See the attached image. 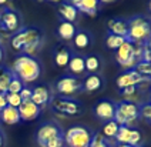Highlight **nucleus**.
Segmentation results:
<instances>
[{"label": "nucleus", "instance_id": "3", "mask_svg": "<svg viewBox=\"0 0 151 147\" xmlns=\"http://www.w3.org/2000/svg\"><path fill=\"white\" fill-rule=\"evenodd\" d=\"M50 109L56 114L60 116H80L83 113V104L80 100H76L73 97H66V96H51L50 99Z\"/></svg>", "mask_w": 151, "mask_h": 147}, {"label": "nucleus", "instance_id": "25", "mask_svg": "<svg viewBox=\"0 0 151 147\" xmlns=\"http://www.w3.org/2000/svg\"><path fill=\"white\" fill-rule=\"evenodd\" d=\"M13 71L7 66H0V94H6L9 89V83L13 77Z\"/></svg>", "mask_w": 151, "mask_h": 147}, {"label": "nucleus", "instance_id": "27", "mask_svg": "<svg viewBox=\"0 0 151 147\" xmlns=\"http://www.w3.org/2000/svg\"><path fill=\"white\" fill-rule=\"evenodd\" d=\"M118 126L117 123L114 120H110V121H106L104 123V126H103V136L106 138H109V140H111V138H116V134H117L118 131Z\"/></svg>", "mask_w": 151, "mask_h": 147}, {"label": "nucleus", "instance_id": "43", "mask_svg": "<svg viewBox=\"0 0 151 147\" xmlns=\"http://www.w3.org/2000/svg\"><path fill=\"white\" fill-rule=\"evenodd\" d=\"M7 1H9V0H0V6H4Z\"/></svg>", "mask_w": 151, "mask_h": 147}, {"label": "nucleus", "instance_id": "45", "mask_svg": "<svg viewBox=\"0 0 151 147\" xmlns=\"http://www.w3.org/2000/svg\"><path fill=\"white\" fill-rule=\"evenodd\" d=\"M148 9H150V12H151V0H150V3H148Z\"/></svg>", "mask_w": 151, "mask_h": 147}, {"label": "nucleus", "instance_id": "41", "mask_svg": "<svg viewBox=\"0 0 151 147\" xmlns=\"http://www.w3.org/2000/svg\"><path fill=\"white\" fill-rule=\"evenodd\" d=\"M100 3H114V1H117V0H99Z\"/></svg>", "mask_w": 151, "mask_h": 147}, {"label": "nucleus", "instance_id": "33", "mask_svg": "<svg viewBox=\"0 0 151 147\" xmlns=\"http://www.w3.org/2000/svg\"><path fill=\"white\" fill-rule=\"evenodd\" d=\"M64 146V134L63 136H57L53 137L51 140H49L46 143V147H63Z\"/></svg>", "mask_w": 151, "mask_h": 147}, {"label": "nucleus", "instance_id": "28", "mask_svg": "<svg viewBox=\"0 0 151 147\" xmlns=\"http://www.w3.org/2000/svg\"><path fill=\"white\" fill-rule=\"evenodd\" d=\"M116 144L109 140V138H106L101 133H94V136L91 138V143H90V147H114Z\"/></svg>", "mask_w": 151, "mask_h": 147}, {"label": "nucleus", "instance_id": "15", "mask_svg": "<svg viewBox=\"0 0 151 147\" xmlns=\"http://www.w3.org/2000/svg\"><path fill=\"white\" fill-rule=\"evenodd\" d=\"M68 1L77 9V12H81V13L91 16V17H94L100 9L99 0H68Z\"/></svg>", "mask_w": 151, "mask_h": 147}, {"label": "nucleus", "instance_id": "22", "mask_svg": "<svg viewBox=\"0 0 151 147\" xmlns=\"http://www.w3.org/2000/svg\"><path fill=\"white\" fill-rule=\"evenodd\" d=\"M71 54H73V52L68 49L67 46H59L56 49V52H54V63H56V66L60 67V69L67 67Z\"/></svg>", "mask_w": 151, "mask_h": 147}, {"label": "nucleus", "instance_id": "40", "mask_svg": "<svg viewBox=\"0 0 151 147\" xmlns=\"http://www.w3.org/2000/svg\"><path fill=\"white\" fill-rule=\"evenodd\" d=\"M144 44H145V46H148V47H151V36L147 39V40H145V43H144Z\"/></svg>", "mask_w": 151, "mask_h": 147}, {"label": "nucleus", "instance_id": "8", "mask_svg": "<svg viewBox=\"0 0 151 147\" xmlns=\"http://www.w3.org/2000/svg\"><path fill=\"white\" fill-rule=\"evenodd\" d=\"M63 134H64V131L60 127V124H57L53 120H49L39 126V129L36 131V141L40 147H46V143L49 140H51L53 137H57V136H63Z\"/></svg>", "mask_w": 151, "mask_h": 147}, {"label": "nucleus", "instance_id": "4", "mask_svg": "<svg viewBox=\"0 0 151 147\" xmlns=\"http://www.w3.org/2000/svg\"><path fill=\"white\" fill-rule=\"evenodd\" d=\"M138 119H140V104L138 103H133L128 100H121L117 103V109H116L113 120L118 126L133 127V124Z\"/></svg>", "mask_w": 151, "mask_h": 147}, {"label": "nucleus", "instance_id": "16", "mask_svg": "<svg viewBox=\"0 0 151 147\" xmlns=\"http://www.w3.org/2000/svg\"><path fill=\"white\" fill-rule=\"evenodd\" d=\"M109 27V33L116 36H121V37H127L128 36V19L124 17H114L109 20L107 23Z\"/></svg>", "mask_w": 151, "mask_h": 147}, {"label": "nucleus", "instance_id": "42", "mask_svg": "<svg viewBox=\"0 0 151 147\" xmlns=\"http://www.w3.org/2000/svg\"><path fill=\"white\" fill-rule=\"evenodd\" d=\"M3 12H4V6H0V19L3 16Z\"/></svg>", "mask_w": 151, "mask_h": 147}, {"label": "nucleus", "instance_id": "18", "mask_svg": "<svg viewBox=\"0 0 151 147\" xmlns=\"http://www.w3.org/2000/svg\"><path fill=\"white\" fill-rule=\"evenodd\" d=\"M81 83H83L84 92L93 93V92L101 90V89L104 87V83H106V81H104V77L101 76L100 73H94V74H88Z\"/></svg>", "mask_w": 151, "mask_h": 147}, {"label": "nucleus", "instance_id": "36", "mask_svg": "<svg viewBox=\"0 0 151 147\" xmlns=\"http://www.w3.org/2000/svg\"><path fill=\"white\" fill-rule=\"evenodd\" d=\"M7 106V102H6V94H0V112Z\"/></svg>", "mask_w": 151, "mask_h": 147}, {"label": "nucleus", "instance_id": "46", "mask_svg": "<svg viewBox=\"0 0 151 147\" xmlns=\"http://www.w3.org/2000/svg\"><path fill=\"white\" fill-rule=\"evenodd\" d=\"M1 35H7V33H3V32H0V37H1ZM9 36V35H7ZM0 44H1V43H0Z\"/></svg>", "mask_w": 151, "mask_h": 147}, {"label": "nucleus", "instance_id": "17", "mask_svg": "<svg viewBox=\"0 0 151 147\" xmlns=\"http://www.w3.org/2000/svg\"><path fill=\"white\" fill-rule=\"evenodd\" d=\"M59 16L60 20L63 22H70V23H74L77 17H78V12L74 6L68 1V0H64V1H60L59 3Z\"/></svg>", "mask_w": 151, "mask_h": 147}, {"label": "nucleus", "instance_id": "7", "mask_svg": "<svg viewBox=\"0 0 151 147\" xmlns=\"http://www.w3.org/2000/svg\"><path fill=\"white\" fill-rule=\"evenodd\" d=\"M56 92L59 96H66V97H70L74 93H78V92H83V83L81 80L70 74V73H66L63 76H60L57 80H56Z\"/></svg>", "mask_w": 151, "mask_h": 147}, {"label": "nucleus", "instance_id": "35", "mask_svg": "<svg viewBox=\"0 0 151 147\" xmlns=\"http://www.w3.org/2000/svg\"><path fill=\"white\" fill-rule=\"evenodd\" d=\"M143 60L151 63V47L143 44Z\"/></svg>", "mask_w": 151, "mask_h": 147}, {"label": "nucleus", "instance_id": "23", "mask_svg": "<svg viewBox=\"0 0 151 147\" xmlns=\"http://www.w3.org/2000/svg\"><path fill=\"white\" fill-rule=\"evenodd\" d=\"M76 30H77V27H76L74 23L60 20V24H59V27H57V35H59V37L61 40L70 42V40H73V37H74Z\"/></svg>", "mask_w": 151, "mask_h": 147}, {"label": "nucleus", "instance_id": "21", "mask_svg": "<svg viewBox=\"0 0 151 147\" xmlns=\"http://www.w3.org/2000/svg\"><path fill=\"white\" fill-rule=\"evenodd\" d=\"M20 121H22V119H20V114H19V109H16V107L6 106L0 112V123L13 126V124H17Z\"/></svg>", "mask_w": 151, "mask_h": 147}, {"label": "nucleus", "instance_id": "34", "mask_svg": "<svg viewBox=\"0 0 151 147\" xmlns=\"http://www.w3.org/2000/svg\"><path fill=\"white\" fill-rule=\"evenodd\" d=\"M19 94L22 97V100H30V99H32V87L24 84V87L22 89V92H20Z\"/></svg>", "mask_w": 151, "mask_h": 147}, {"label": "nucleus", "instance_id": "2", "mask_svg": "<svg viewBox=\"0 0 151 147\" xmlns=\"http://www.w3.org/2000/svg\"><path fill=\"white\" fill-rule=\"evenodd\" d=\"M151 36V17L145 14H135L128 19V36L127 40L133 43L144 44Z\"/></svg>", "mask_w": 151, "mask_h": 147}, {"label": "nucleus", "instance_id": "6", "mask_svg": "<svg viewBox=\"0 0 151 147\" xmlns=\"http://www.w3.org/2000/svg\"><path fill=\"white\" fill-rule=\"evenodd\" d=\"M37 42H43V32L34 26H23L10 39L12 47L17 52H22L26 46Z\"/></svg>", "mask_w": 151, "mask_h": 147}, {"label": "nucleus", "instance_id": "24", "mask_svg": "<svg viewBox=\"0 0 151 147\" xmlns=\"http://www.w3.org/2000/svg\"><path fill=\"white\" fill-rule=\"evenodd\" d=\"M84 63H86V71L88 74L99 73L101 69V57L97 54H87L84 56Z\"/></svg>", "mask_w": 151, "mask_h": 147}, {"label": "nucleus", "instance_id": "47", "mask_svg": "<svg viewBox=\"0 0 151 147\" xmlns=\"http://www.w3.org/2000/svg\"><path fill=\"white\" fill-rule=\"evenodd\" d=\"M150 89H151V84H150Z\"/></svg>", "mask_w": 151, "mask_h": 147}, {"label": "nucleus", "instance_id": "12", "mask_svg": "<svg viewBox=\"0 0 151 147\" xmlns=\"http://www.w3.org/2000/svg\"><path fill=\"white\" fill-rule=\"evenodd\" d=\"M117 109V103L110 100V99H101L99 102H96L94 107H93V112L94 116L101 121H110L114 119V113Z\"/></svg>", "mask_w": 151, "mask_h": 147}, {"label": "nucleus", "instance_id": "26", "mask_svg": "<svg viewBox=\"0 0 151 147\" xmlns=\"http://www.w3.org/2000/svg\"><path fill=\"white\" fill-rule=\"evenodd\" d=\"M126 40H127V37H121V36H116V35H111V33H107V36H106V46H107V49L116 52Z\"/></svg>", "mask_w": 151, "mask_h": 147}, {"label": "nucleus", "instance_id": "9", "mask_svg": "<svg viewBox=\"0 0 151 147\" xmlns=\"http://www.w3.org/2000/svg\"><path fill=\"white\" fill-rule=\"evenodd\" d=\"M114 56H116V61L126 70L134 69L135 66L138 64V61L135 60L134 57V43L130 42V40H126L124 43L121 44L116 50Z\"/></svg>", "mask_w": 151, "mask_h": 147}, {"label": "nucleus", "instance_id": "37", "mask_svg": "<svg viewBox=\"0 0 151 147\" xmlns=\"http://www.w3.org/2000/svg\"><path fill=\"white\" fill-rule=\"evenodd\" d=\"M4 144H6V137H4L3 130L0 129V147H4Z\"/></svg>", "mask_w": 151, "mask_h": 147}, {"label": "nucleus", "instance_id": "10", "mask_svg": "<svg viewBox=\"0 0 151 147\" xmlns=\"http://www.w3.org/2000/svg\"><path fill=\"white\" fill-rule=\"evenodd\" d=\"M22 23H23V20L17 10L12 9V7H4L3 16L0 19V29L3 32H6L7 35H14L23 27Z\"/></svg>", "mask_w": 151, "mask_h": 147}, {"label": "nucleus", "instance_id": "38", "mask_svg": "<svg viewBox=\"0 0 151 147\" xmlns=\"http://www.w3.org/2000/svg\"><path fill=\"white\" fill-rule=\"evenodd\" d=\"M4 60V47H3V44H0V64L3 63Z\"/></svg>", "mask_w": 151, "mask_h": 147}, {"label": "nucleus", "instance_id": "30", "mask_svg": "<svg viewBox=\"0 0 151 147\" xmlns=\"http://www.w3.org/2000/svg\"><path fill=\"white\" fill-rule=\"evenodd\" d=\"M23 87H24V83L17 77V76H13L12 80H10V83H9L7 93H20Z\"/></svg>", "mask_w": 151, "mask_h": 147}, {"label": "nucleus", "instance_id": "5", "mask_svg": "<svg viewBox=\"0 0 151 147\" xmlns=\"http://www.w3.org/2000/svg\"><path fill=\"white\" fill-rule=\"evenodd\" d=\"M96 131L83 124H74L64 133V143L68 147H90L91 138Z\"/></svg>", "mask_w": 151, "mask_h": 147}, {"label": "nucleus", "instance_id": "13", "mask_svg": "<svg viewBox=\"0 0 151 147\" xmlns=\"http://www.w3.org/2000/svg\"><path fill=\"white\" fill-rule=\"evenodd\" d=\"M19 114L22 121H32L36 120L42 114V109L37 104H34L32 100H23L22 104L19 106Z\"/></svg>", "mask_w": 151, "mask_h": 147}, {"label": "nucleus", "instance_id": "31", "mask_svg": "<svg viewBox=\"0 0 151 147\" xmlns=\"http://www.w3.org/2000/svg\"><path fill=\"white\" fill-rule=\"evenodd\" d=\"M141 141H143V136H141V131L138 129H131V134H130V140H128V144L134 147H143L141 146Z\"/></svg>", "mask_w": 151, "mask_h": 147}, {"label": "nucleus", "instance_id": "32", "mask_svg": "<svg viewBox=\"0 0 151 147\" xmlns=\"http://www.w3.org/2000/svg\"><path fill=\"white\" fill-rule=\"evenodd\" d=\"M6 102H7V106H12V107H16L19 109V106L22 104V97L19 93H6Z\"/></svg>", "mask_w": 151, "mask_h": 147}, {"label": "nucleus", "instance_id": "1", "mask_svg": "<svg viewBox=\"0 0 151 147\" xmlns=\"http://www.w3.org/2000/svg\"><path fill=\"white\" fill-rule=\"evenodd\" d=\"M42 69V63L36 57L27 56V54H19L14 59L12 71H13L14 76H17L27 86V84L33 83L40 77Z\"/></svg>", "mask_w": 151, "mask_h": 147}, {"label": "nucleus", "instance_id": "14", "mask_svg": "<svg viewBox=\"0 0 151 147\" xmlns=\"http://www.w3.org/2000/svg\"><path fill=\"white\" fill-rule=\"evenodd\" d=\"M50 99H51V93H50V89L47 86L39 84V86L32 87V99L30 100L34 104H37L42 110L50 103Z\"/></svg>", "mask_w": 151, "mask_h": 147}, {"label": "nucleus", "instance_id": "29", "mask_svg": "<svg viewBox=\"0 0 151 147\" xmlns=\"http://www.w3.org/2000/svg\"><path fill=\"white\" fill-rule=\"evenodd\" d=\"M135 71H138L141 76H144V77L150 79L151 80V63H148V61H140L137 66L134 67Z\"/></svg>", "mask_w": 151, "mask_h": 147}, {"label": "nucleus", "instance_id": "39", "mask_svg": "<svg viewBox=\"0 0 151 147\" xmlns=\"http://www.w3.org/2000/svg\"><path fill=\"white\" fill-rule=\"evenodd\" d=\"M114 147H134V146H131V144H120V143H117Z\"/></svg>", "mask_w": 151, "mask_h": 147}, {"label": "nucleus", "instance_id": "44", "mask_svg": "<svg viewBox=\"0 0 151 147\" xmlns=\"http://www.w3.org/2000/svg\"><path fill=\"white\" fill-rule=\"evenodd\" d=\"M49 1H53V3H60L61 0H49Z\"/></svg>", "mask_w": 151, "mask_h": 147}, {"label": "nucleus", "instance_id": "20", "mask_svg": "<svg viewBox=\"0 0 151 147\" xmlns=\"http://www.w3.org/2000/svg\"><path fill=\"white\" fill-rule=\"evenodd\" d=\"M73 43H74L76 49H80V50L90 47L93 43L91 33L88 30H84V29H77L74 37H73Z\"/></svg>", "mask_w": 151, "mask_h": 147}, {"label": "nucleus", "instance_id": "11", "mask_svg": "<svg viewBox=\"0 0 151 147\" xmlns=\"http://www.w3.org/2000/svg\"><path fill=\"white\" fill-rule=\"evenodd\" d=\"M143 83H151L150 79L141 76L138 71H135L134 69L131 70H124L123 73H120L116 79V84H117L118 90L121 89H126L130 86H138V84H143Z\"/></svg>", "mask_w": 151, "mask_h": 147}, {"label": "nucleus", "instance_id": "19", "mask_svg": "<svg viewBox=\"0 0 151 147\" xmlns=\"http://www.w3.org/2000/svg\"><path fill=\"white\" fill-rule=\"evenodd\" d=\"M67 67H68L70 74H73V76H76V77L80 76V74H83V73H86L84 56L83 54H80V53L73 52L71 57H70V61H68V64H67Z\"/></svg>", "mask_w": 151, "mask_h": 147}]
</instances>
